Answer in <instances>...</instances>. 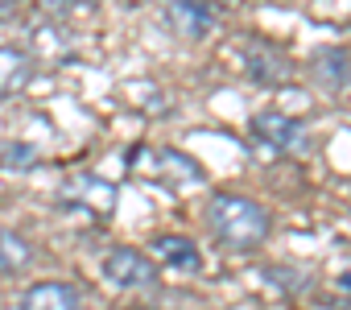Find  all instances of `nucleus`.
<instances>
[{
    "instance_id": "f257e3e1",
    "label": "nucleus",
    "mask_w": 351,
    "mask_h": 310,
    "mask_svg": "<svg viewBox=\"0 0 351 310\" xmlns=\"http://www.w3.org/2000/svg\"><path fill=\"white\" fill-rule=\"evenodd\" d=\"M207 228H211L228 248H256V244L269 236L273 219H269V211H265L256 199H248V195H215V199L207 203Z\"/></svg>"
},
{
    "instance_id": "f03ea898",
    "label": "nucleus",
    "mask_w": 351,
    "mask_h": 310,
    "mask_svg": "<svg viewBox=\"0 0 351 310\" xmlns=\"http://www.w3.org/2000/svg\"><path fill=\"white\" fill-rule=\"evenodd\" d=\"M157 265L141 252V248H112L108 257H104V277L112 281V285H120V289H145V285H153L157 281Z\"/></svg>"
},
{
    "instance_id": "7ed1b4c3",
    "label": "nucleus",
    "mask_w": 351,
    "mask_h": 310,
    "mask_svg": "<svg viewBox=\"0 0 351 310\" xmlns=\"http://www.w3.org/2000/svg\"><path fill=\"white\" fill-rule=\"evenodd\" d=\"M244 62H248V79L261 83V87H281V83H289V75H293L289 58H285L277 46H269V42H248Z\"/></svg>"
},
{
    "instance_id": "20e7f679",
    "label": "nucleus",
    "mask_w": 351,
    "mask_h": 310,
    "mask_svg": "<svg viewBox=\"0 0 351 310\" xmlns=\"http://www.w3.org/2000/svg\"><path fill=\"white\" fill-rule=\"evenodd\" d=\"M165 25L178 38L203 42V38H211L215 17H211V9L203 5V0H169V5H165Z\"/></svg>"
},
{
    "instance_id": "39448f33",
    "label": "nucleus",
    "mask_w": 351,
    "mask_h": 310,
    "mask_svg": "<svg viewBox=\"0 0 351 310\" xmlns=\"http://www.w3.org/2000/svg\"><path fill=\"white\" fill-rule=\"evenodd\" d=\"M83 298L66 281H34L21 294V310H79Z\"/></svg>"
},
{
    "instance_id": "423d86ee",
    "label": "nucleus",
    "mask_w": 351,
    "mask_h": 310,
    "mask_svg": "<svg viewBox=\"0 0 351 310\" xmlns=\"http://www.w3.org/2000/svg\"><path fill=\"white\" fill-rule=\"evenodd\" d=\"M252 132L277 149H298L302 145V124L289 120L285 112H256L252 116Z\"/></svg>"
},
{
    "instance_id": "0eeeda50",
    "label": "nucleus",
    "mask_w": 351,
    "mask_h": 310,
    "mask_svg": "<svg viewBox=\"0 0 351 310\" xmlns=\"http://www.w3.org/2000/svg\"><path fill=\"white\" fill-rule=\"evenodd\" d=\"M153 252L161 257V265L178 269V273H195V269L203 265L199 244H195V240H186V236H157V240H153Z\"/></svg>"
},
{
    "instance_id": "6e6552de",
    "label": "nucleus",
    "mask_w": 351,
    "mask_h": 310,
    "mask_svg": "<svg viewBox=\"0 0 351 310\" xmlns=\"http://www.w3.org/2000/svg\"><path fill=\"white\" fill-rule=\"evenodd\" d=\"M29 75H34V62H29L21 50H13V46H0V95H13V91H21V87L29 83Z\"/></svg>"
},
{
    "instance_id": "1a4fd4ad",
    "label": "nucleus",
    "mask_w": 351,
    "mask_h": 310,
    "mask_svg": "<svg viewBox=\"0 0 351 310\" xmlns=\"http://www.w3.org/2000/svg\"><path fill=\"white\" fill-rule=\"evenodd\" d=\"M34 261V248L29 240H21L17 232L0 228V277H13V273H25Z\"/></svg>"
},
{
    "instance_id": "9d476101",
    "label": "nucleus",
    "mask_w": 351,
    "mask_h": 310,
    "mask_svg": "<svg viewBox=\"0 0 351 310\" xmlns=\"http://www.w3.org/2000/svg\"><path fill=\"white\" fill-rule=\"evenodd\" d=\"M314 75H318V83L322 87H343L347 79H351V54L347 50H322L318 58H314Z\"/></svg>"
},
{
    "instance_id": "9b49d317",
    "label": "nucleus",
    "mask_w": 351,
    "mask_h": 310,
    "mask_svg": "<svg viewBox=\"0 0 351 310\" xmlns=\"http://www.w3.org/2000/svg\"><path fill=\"white\" fill-rule=\"evenodd\" d=\"M5 166L9 170H34V162H38V149L34 145H5Z\"/></svg>"
},
{
    "instance_id": "f8f14e48",
    "label": "nucleus",
    "mask_w": 351,
    "mask_h": 310,
    "mask_svg": "<svg viewBox=\"0 0 351 310\" xmlns=\"http://www.w3.org/2000/svg\"><path fill=\"white\" fill-rule=\"evenodd\" d=\"M128 310H153V306H128Z\"/></svg>"
}]
</instances>
